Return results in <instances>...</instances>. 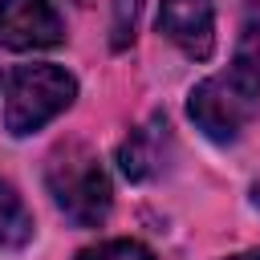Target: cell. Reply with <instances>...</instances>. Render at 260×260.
Wrapping results in <instances>:
<instances>
[{"mask_svg":"<svg viewBox=\"0 0 260 260\" xmlns=\"http://www.w3.org/2000/svg\"><path fill=\"white\" fill-rule=\"evenodd\" d=\"M45 187L57 203V211L77 223V228H98L106 223L110 207H114V187L106 167L98 162V154L81 142H65L49 154L45 162Z\"/></svg>","mask_w":260,"mask_h":260,"instance_id":"1","label":"cell"},{"mask_svg":"<svg viewBox=\"0 0 260 260\" xmlns=\"http://www.w3.org/2000/svg\"><path fill=\"white\" fill-rule=\"evenodd\" d=\"M77 98V81L61 65H20L8 77L4 93V130L24 138L53 122L61 110H69Z\"/></svg>","mask_w":260,"mask_h":260,"instance_id":"2","label":"cell"},{"mask_svg":"<svg viewBox=\"0 0 260 260\" xmlns=\"http://www.w3.org/2000/svg\"><path fill=\"white\" fill-rule=\"evenodd\" d=\"M187 114H191V122H195L211 142H232V138H240V130L252 122V114H256V93L244 89L232 73H215V77H203V81L191 89Z\"/></svg>","mask_w":260,"mask_h":260,"instance_id":"3","label":"cell"},{"mask_svg":"<svg viewBox=\"0 0 260 260\" xmlns=\"http://www.w3.org/2000/svg\"><path fill=\"white\" fill-rule=\"evenodd\" d=\"M65 28L49 0H0V45L12 53H37L61 45Z\"/></svg>","mask_w":260,"mask_h":260,"instance_id":"4","label":"cell"},{"mask_svg":"<svg viewBox=\"0 0 260 260\" xmlns=\"http://www.w3.org/2000/svg\"><path fill=\"white\" fill-rule=\"evenodd\" d=\"M158 32L187 57L207 61L215 49V8L211 0H158Z\"/></svg>","mask_w":260,"mask_h":260,"instance_id":"5","label":"cell"},{"mask_svg":"<svg viewBox=\"0 0 260 260\" xmlns=\"http://www.w3.org/2000/svg\"><path fill=\"white\" fill-rule=\"evenodd\" d=\"M118 162H122V171H126L130 179H146V175H154L158 162H162V150H158V122L134 130V134L122 142Z\"/></svg>","mask_w":260,"mask_h":260,"instance_id":"6","label":"cell"},{"mask_svg":"<svg viewBox=\"0 0 260 260\" xmlns=\"http://www.w3.org/2000/svg\"><path fill=\"white\" fill-rule=\"evenodd\" d=\"M32 240V215L12 183L0 179V248H24Z\"/></svg>","mask_w":260,"mask_h":260,"instance_id":"7","label":"cell"},{"mask_svg":"<svg viewBox=\"0 0 260 260\" xmlns=\"http://www.w3.org/2000/svg\"><path fill=\"white\" fill-rule=\"evenodd\" d=\"M232 77L260 98V20L244 24V32L236 41V57H232Z\"/></svg>","mask_w":260,"mask_h":260,"instance_id":"8","label":"cell"},{"mask_svg":"<svg viewBox=\"0 0 260 260\" xmlns=\"http://www.w3.org/2000/svg\"><path fill=\"white\" fill-rule=\"evenodd\" d=\"M77 260H154V252L138 240H102L93 248H81Z\"/></svg>","mask_w":260,"mask_h":260,"instance_id":"9","label":"cell"},{"mask_svg":"<svg viewBox=\"0 0 260 260\" xmlns=\"http://www.w3.org/2000/svg\"><path fill=\"white\" fill-rule=\"evenodd\" d=\"M134 16H138V0H118V4H114V49H122V45L130 41Z\"/></svg>","mask_w":260,"mask_h":260,"instance_id":"10","label":"cell"},{"mask_svg":"<svg viewBox=\"0 0 260 260\" xmlns=\"http://www.w3.org/2000/svg\"><path fill=\"white\" fill-rule=\"evenodd\" d=\"M228 260H260V252H240V256H228Z\"/></svg>","mask_w":260,"mask_h":260,"instance_id":"11","label":"cell"},{"mask_svg":"<svg viewBox=\"0 0 260 260\" xmlns=\"http://www.w3.org/2000/svg\"><path fill=\"white\" fill-rule=\"evenodd\" d=\"M252 203H256V207H260V179H256V183H252Z\"/></svg>","mask_w":260,"mask_h":260,"instance_id":"12","label":"cell"}]
</instances>
